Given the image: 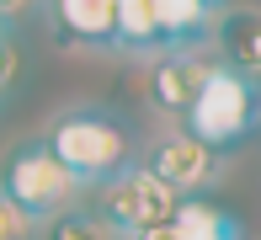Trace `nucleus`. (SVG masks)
<instances>
[{"instance_id": "9b49d317", "label": "nucleus", "mask_w": 261, "mask_h": 240, "mask_svg": "<svg viewBox=\"0 0 261 240\" xmlns=\"http://www.w3.org/2000/svg\"><path fill=\"white\" fill-rule=\"evenodd\" d=\"M165 230H171V240H240V224L203 198H181Z\"/></svg>"}, {"instance_id": "9d476101", "label": "nucleus", "mask_w": 261, "mask_h": 240, "mask_svg": "<svg viewBox=\"0 0 261 240\" xmlns=\"http://www.w3.org/2000/svg\"><path fill=\"white\" fill-rule=\"evenodd\" d=\"M112 48H128V54H171L155 16V0H117L112 16Z\"/></svg>"}, {"instance_id": "0eeeda50", "label": "nucleus", "mask_w": 261, "mask_h": 240, "mask_svg": "<svg viewBox=\"0 0 261 240\" xmlns=\"http://www.w3.org/2000/svg\"><path fill=\"white\" fill-rule=\"evenodd\" d=\"M213 43H219V64L224 69L261 80V6H229V11H219Z\"/></svg>"}, {"instance_id": "20e7f679", "label": "nucleus", "mask_w": 261, "mask_h": 240, "mask_svg": "<svg viewBox=\"0 0 261 240\" xmlns=\"http://www.w3.org/2000/svg\"><path fill=\"white\" fill-rule=\"evenodd\" d=\"M176 192L155 182V176L144 171V165H123L117 176H107V182L96 187V213L107 224H112L117 235H144V230H165L176 213Z\"/></svg>"}, {"instance_id": "39448f33", "label": "nucleus", "mask_w": 261, "mask_h": 240, "mask_svg": "<svg viewBox=\"0 0 261 240\" xmlns=\"http://www.w3.org/2000/svg\"><path fill=\"white\" fill-rule=\"evenodd\" d=\"M144 171L155 176V182H165L176 192V198H187V192H197V187H208L213 176H219V155L208 150V144H197L192 134H165L149 144V160H144Z\"/></svg>"}, {"instance_id": "f03ea898", "label": "nucleus", "mask_w": 261, "mask_h": 240, "mask_svg": "<svg viewBox=\"0 0 261 240\" xmlns=\"http://www.w3.org/2000/svg\"><path fill=\"white\" fill-rule=\"evenodd\" d=\"M256 128H261V80L213 64L203 91H197V102L181 117V134H192L197 144H208L219 155L229 144H240L245 134H256Z\"/></svg>"}, {"instance_id": "ddd939ff", "label": "nucleus", "mask_w": 261, "mask_h": 240, "mask_svg": "<svg viewBox=\"0 0 261 240\" xmlns=\"http://www.w3.org/2000/svg\"><path fill=\"white\" fill-rule=\"evenodd\" d=\"M32 235H38V224H32L16 203L0 198V240H32Z\"/></svg>"}, {"instance_id": "4468645a", "label": "nucleus", "mask_w": 261, "mask_h": 240, "mask_svg": "<svg viewBox=\"0 0 261 240\" xmlns=\"http://www.w3.org/2000/svg\"><path fill=\"white\" fill-rule=\"evenodd\" d=\"M27 6H32V0H0V21L16 16V11H27Z\"/></svg>"}, {"instance_id": "f257e3e1", "label": "nucleus", "mask_w": 261, "mask_h": 240, "mask_svg": "<svg viewBox=\"0 0 261 240\" xmlns=\"http://www.w3.org/2000/svg\"><path fill=\"white\" fill-rule=\"evenodd\" d=\"M43 144L54 150V160L75 176L80 187H101L107 176H117L128 165V134L123 123H112L96 107H69L48 123Z\"/></svg>"}, {"instance_id": "2eb2a0df", "label": "nucleus", "mask_w": 261, "mask_h": 240, "mask_svg": "<svg viewBox=\"0 0 261 240\" xmlns=\"http://www.w3.org/2000/svg\"><path fill=\"white\" fill-rule=\"evenodd\" d=\"M128 240H171V230H144V235H128Z\"/></svg>"}, {"instance_id": "7ed1b4c3", "label": "nucleus", "mask_w": 261, "mask_h": 240, "mask_svg": "<svg viewBox=\"0 0 261 240\" xmlns=\"http://www.w3.org/2000/svg\"><path fill=\"white\" fill-rule=\"evenodd\" d=\"M0 198L16 203L32 224H48L54 213L80 203V182L54 160V150L43 139H27L0 160Z\"/></svg>"}, {"instance_id": "6e6552de", "label": "nucleus", "mask_w": 261, "mask_h": 240, "mask_svg": "<svg viewBox=\"0 0 261 240\" xmlns=\"http://www.w3.org/2000/svg\"><path fill=\"white\" fill-rule=\"evenodd\" d=\"M219 0H155V16H160V32H165V48H197L208 43L213 21H219Z\"/></svg>"}, {"instance_id": "f8f14e48", "label": "nucleus", "mask_w": 261, "mask_h": 240, "mask_svg": "<svg viewBox=\"0 0 261 240\" xmlns=\"http://www.w3.org/2000/svg\"><path fill=\"white\" fill-rule=\"evenodd\" d=\"M43 240H123L96 208H64L43 224Z\"/></svg>"}, {"instance_id": "dca6fc26", "label": "nucleus", "mask_w": 261, "mask_h": 240, "mask_svg": "<svg viewBox=\"0 0 261 240\" xmlns=\"http://www.w3.org/2000/svg\"><path fill=\"white\" fill-rule=\"evenodd\" d=\"M0 43H6V21H0Z\"/></svg>"}, {"instance_id": "423d86ee", "label": "nucleus", "mask_w": 261, "mask_h": 240, "mask_svg": "<svg viewBox=\"0 0 261 240\" xmlns=\"http://www.w3.org/2000/svg\"><path fill=\"white\" fill-rule=\"evenodd\" d=\"M219 59H208L203 48H176V54H160L155 69H149V107L165 117H187V107L197 102L208 69Z\"/></svg>"}, {"instance_id": "1a4fd4ad", "label": "nucleus", "mask_w": 261, "mask_h": 240, "mask_svg": "<svg viewBox=\"0 0 261 240\" xmlns=\"http://www.w3.org/2000/svg\"><path fill=\"white\" fill-rule=\"evenodd\" d=\"M112 16H117V0H54L59 32L86 48H112Z\"/></svg>"}]
</instances>
